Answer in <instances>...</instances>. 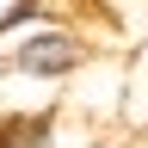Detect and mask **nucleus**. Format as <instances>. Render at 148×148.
Listing matches in <instances>:
<instances>
[{
  "instance_id": "nucleus-2",
  "label": "nucleus",
  "mask_w": 148,
  "mask_h": 148,
  "mask_svg": "<svg viewBox=\"0 0 148 148\" xmlns=\"http://www.w3.org/2000/svg\"><path fill=\"white\" fill-rule=\"evenodd\" d=\"M56 111H62V105L0 111V148H62V142H56Z\"/></svg>"
},
{
  "instance_id": "nucleus-3",
  "label": "nucleus",
  "mask_w": 148,
  "mask_h": 148,
  "mask_svg": "<svg viewBox=\"0 0 148 148\" xmlns=\"http://www.w3.org/2000/svg\"><path fill=\"white\" fill-rule=\"evenodd\" d=\"M92 148H123V142H117V136H111V130H105V136H99V142H92Z\"/></svg>"
},
{
  "instance_id": "nucleus-1",
  "label": "nucleus",
  "mask_w": 148,
  "mask_h": 148,
  "mask_svg": "<svg viewBox=\"0 0 148 148\" xmlns=\"http://www.w3.org/2000/svg\"><path fill=\"white\" fill-rule=\"evenodd\" d=\"M92 56H99V49L86 43V31H80V25L49 18V25H31V31H18V37H6V43H0V74L62 92L74 74L92 62Z\"/></svg>"
}]
</instances>
